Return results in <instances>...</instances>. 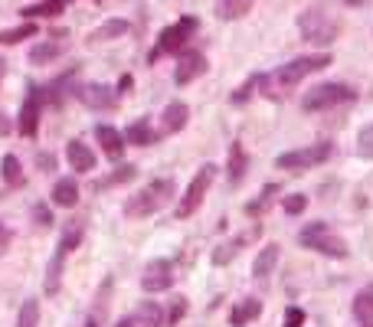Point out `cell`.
Segmentation results:
<instances>
[{"label":"cell","instance_id":"obj_1","mask_svg":"<svg viewBox=\"0 0 373 327\" xmlns=\"http://www.w3.org/2000/svg\"><path fill=\"white\" fill-rule=\"evenodd\" d=\"M330 65V53H318V56H301V59H291V63L278 65L275 72L268 76H259V92L272 102H282L288 98V92L298 86L301 79H308L311 72H321Z\"/></svg>","mask_w":373,"mask_h":327},{"label":"cell","instance_id":"obj_2","mask_svg":"<svg viewBox=\"0 0 373 327\" xmlns=\"http://www.w3.org/2000/svg\"><path fill=\"white\" fill-rule=\"evenodd\" d=\"M177 193V186H174V177H160V180H151L141 193L128 196V203H125V216L128 219H144L151 213H158L164 209L167 203L174 200Z\"/></svg>","mask_w":373,"mask_h":327},{"label":"cell","instance_id":"obj_3","mask_svg":"<svg viewBox=\"0 0 373 327\" xmlns=\"http://www.w3.org/2000/svg\"><path fill=\"white\" fill-rule=\"evenodd\" d=\"M298 242L305 249H314L328 259H347V242L328 226V223H308L298 232Z\"/></svg>","mask_w":373,"mask_h":327},{"label":"cell","instance_id":"obj_4","mask_svg":"<svg viewBox=\"0 0 373 327\" xmlns=\"http://www.w3.org/2000/svg\"><path fill=\"white\" fill-rule=\"evenodd\" d=\"M298 30L301 36L314 46H330L341 33V20L334 13H324V10H305L298 17Z\"/></svg>","mask_w":373,"mask_h":327},{"label":"cell","instance_id":"obj_5","mask_svg":"<svg viewBox=\"0 0 373 327\" xmlns=\"http://www.w3.org/2000/svg\"><path fill=\"white\" fill-rule=\"evenodd\" d=\"M353 98H357V92H353L351 86H344V82H324V86H314L301 95V109L328 111V109H334V105H347Z\"/></svg>","mask_w":373,"mask_h":327},{"label":"cell","instance_id":"obj_6","mask_svg":"<svg viewBox=\"0 0 373 327\" xmlns=\"http://www.w3.org/2000/svg\"><path fill=\"white\" fill-rule=\"evenodd\" d=\"M330 154H334V144L318 141V144H308V147H298V151L278 154L275 167L278 170H311V167H318V164H328Z\"/></svg>","mask_w":373,"mask_h":327},{"label":"cell","instance_id":"obj_7","mask_svg":"<svg viewBox=\"0 0 373 327\" xmlns=\"http://www.w3.org/2000/svg\"><path fill=\"white\" fill-rule=\"evenodd\" d=\"M197 26H200L197 17H181L174 26H167V30L158 36V46H154V53H151V63H158L160 56H167V53H181L183 46H187V40L197 33Z\"/></svg>","mask_w":373,"mask_h":327},{"label":"cell","instance_id":"obj_8","mask_svg":"<svg viewBox=\"0 0 373 327\" xmlns=\"http://www.w3.org/2000/svg\"><path fill=\"white\" fill-rule=\"evenodd\" d=\"M213 180H216V164H203L200 170H197V177L190 180V186H187V193L181 196V203H177V216L181 219L193 216L200 209V203L206 200V190H210Z\"/></svg>","mask_w":373,"mask_h":327},{"label":"cell","instance_id":"obj_9","mask_svg":"<svg viewBox=\"0 0 373 327\" xmlns=\"http://www.w3.org/2000/svg\"><path fill=\"white\" fill-rule=\"evenodd\" d=\"M259 236H262V226H259V223H252V226L243 229V232H236L229 242H223V246H216L213 249V265H229V262H233L245 246H252Z\"/></svg>","mask_w":373,"mask_h":327},{"label":"cell","instance_id":"obj_10","mask_svg":"<svg viewBox=\"0 0 373 327\" xmlns=\"http://www.w3.org/2000/svg\"><path fill=\"white\" fill-rule=\"evenodd\" d=\"M40 109H43V88L30 86L26 98H23L20 121H17V128H20L23 138H36V131H40Z\"/></svg>","mask_w":373,"mask_h":327},{"label":"cell","instance_id":"obj_11","mask_svg":"<svg viewBox=\"0 0 373 327\" xmlns=\"http://www.w3.org/2000/svg\"><path fill=\"white\" fill-rule=\"evenodd\" d=\"M174 285V265L167 259H154L148 262V269H144V275H141V288L151 294L158 292H167Z\"/></svg>","mask_w":373,"mask_h":327},{"label":"cell","instance_id":"obj_12","mask_svg":"<svg viewBox=\"0 0 373 327\" xmlns=\"http://www.w3.org/2000/svg\"><path fill=\"white\" fill-rule=\"evenodd\" d=\"M79 98L86 102L89 109H96V111H108V109H115V105H118V88L102 86V82H92V86L79 88Z\"/></svg>","mask_w":373,"mask_h":327},{"label":"cell","instance_id":"obj_13","mask_svg":"<svg viewBox=\"0 0 373 327\" xmlns=\"http://www.w3.org/2000/svg\"><path fill=\"white\" fill-rule=\"evenodd\" d=\"M206 72V56L203 53H183L177 69H174V82L177 86H190L193 79H200Z\"/></svg>","mask_w":373,"mask_h":327},{"label":"cell","instance_id":"obj_14","mask_svg":"<svg viewBox=\"0 0 373 327\" xmlns=\"http://www.w3.org/2000/svg\"><path fill=\"white\" fill-rule=\"evenodd\" d=\"M66 161H69V167L79 170V174H92V170H96V154H92V147L82 141L66 144Z\"/></svg>","mask_w":373,"mask_h":327},{"label":"cell","instance_id":"obj_15","mask_svg":"<svg viewBox=\"0 0 373 327\" xmlns=\"http://www.w3.org/2000/svg\"><path fill=\"white\" fill-rule=\"evenodd\" d=\"M96 138H98V144H102V151H105L112 161H118V157L125 154V134H118V128H112V125H98Z\"/></svg>","mask_w":373,"mask_h":327},{"label":"cell","instance_id":"obj_16","mask_svg":"<svg viewBox=\"0 0 373 327\" xmlns=\"http://www.w3.org/2000/svg\"><path fill=\"white\" fill-rule=\"evenodd\" d=\"M259 314H262V301H259V298H243V301H236L233 314H229V324L245 327L249 321H256Z\"/></svg>","mask_w":373,"mask_h":327},{"label":"cell","instance_id":"obj_17","mask_svg":"<svg viewBox=\"0 0 373 327\" xmlns=\"http://www.w3.org/2000/svg\"><path fill=\"white\" fill-rule=\"evenodd\" d=\"M278 255H282V252H278V246H275V242H272V246H266V249H262V252H259V255H256V262H252V275H256L259 282H266L268 275L275 272Z\"/></svg>","mask_w":373,"mask_h":327},{"label":"cell","instance_id":"obj_18","mask_svg":"<svg viewBox=\"0 0 373 327\" xmlns=\"http://www.w3.org/2000/svg\"><path fill=\"white\" fill-rule=\"evenodd\" d=\"M63 53H66L63 40H43V43H36L30 49V63L33 65H46V63H53L56 56H63Z\"/></svg>","mask_w":373,"mask_h":327},{"label":"cell","instance_id":"obj_19","mask_svg":"<svg viewBox=\"0 0 373 327\" xmlns=\"http://www.w3.org/2000/svg\"><path fill=\"white\" fill-rule=\"evenodd\" d=\"M245 170H249V157H245L243 144L233 141V144H229V161H226V174H229V180H233V184H239V180L245 177Z\"/></svg>","mask_w":373,"mask_h":327},{"label":"cell","instance_id":"obj_20","mask_svg":"<svg viewBox=\"0 0 373 327\" xmlns=\"http://www.w3.org/2000/svg\"><path fill=\"white\" fill-rule=\"evenodd\" d=\"M187 118H190V109H187L183 102H171V105L164 109V131H167V134H177V131L187 128Z\"/></svg>","mask_w":373,"mask_h":327},{"label":"cell","instance_id":"obj_21","mask_svg":"<svg viewBox=\"0 0 373 327\" xmlns=\"http://www.w3.org/2000/svg\"><path fill=\"white\" fill-rule=\"evenodd\" d=\"M53 203H56V207H63V209H69V207H75V203H79V184H75L73 177L56 180V186H53Z\"/></svg>","mask_w":373,"mask_h":327},{"label":"cell","instance_id":"obj_22","mask_svg":"<svg viewBox=\"0 0 373 327\" xmlns=\"http://www.w3.org/2000/svg\"><path fill=\"white\" fill-rule=\"evenodd\" d=\"M256 7V0H216V17L220 20H239Z\"/></svg>","mask_w":373,"mask_h":327},{"label":"cell","instance_id":"obj_23","mask_svg":"<svg viewBox=\"0 0 373 327\" xmlns=\"http://www.w3.org/2000/svg\"><path fill=\"white\" fill-rule=\"evenodd\" d=\"M82 236H86V223H82V219H69V223H66V229H63V236H59V252H66V255H69L73 249H79Z\"/></svg>","mask_w":373,"mask_h":327},{"label":"cell","instance_id":"obj_24","mask_svg":"<svg viewBox=\"0 0 373 327\" xmlns=\"http://www.w3.org/2000/svg\"><path fill=\"white\" fill-rule=\"evenodd\" d=\"M125 141L138 144V147H151V144L158 141V131L151 128L148 121H135V125H128V131H125Z\"/></svg>","mask_w":373,"mask_h":327},{"label":"cell","instance_id":"obj_25","mask_svg":"<svg viewBox=\"0 0 373 327\" xmlns=\"http://www.w3.org/2000/svg\"><path fill=\"white\" fill-rule=\"evenodd\" d=\"M353 317L360 324L373 321V285H367V288H360V292L353 294Z\"/></svg>","mask_w":373,"mask_h":327},{"label":"cell","instance_id":"obj_26","mask_svg":"<svg viewBox=\"0 0 373 327\" xmlns=\"http://www.w3.org/2000/svg\"><path fill=\"white\" fill-rule=\"evenodd\" d=\"M0 174H3V184L7 186H23L26 184L23 167H20V161H17L13 154H3V161H0Z\"/></svg>","mask_w":373,"mask_h":327},{"label":"cell","instance_id":"obj_27","mask_svg":"<svg viewBox=\"0 0 373 327\" xmlns=\"http://www.w3.org/2000/svg\"><path fill=\"white\" fill-rule=\"evenodd\" d=\"M69 3H73V0H40V3L26 7L23 17H59V13H66Z\"/></svg>","mask_w":373,"mask_h":327},{"label":"cell","instance_id":"obj_28","mask_svg":"<svg viewBox=\"0 0 373 327\" xmlns=\"http://www.w3.org/2000/svg\"><path fill=\"white\" fill-rule=\"evenodd\" d=\"M275 196H278V184H268L262 186V193H259V200H252V203H245V213L249 216H262L272 203H275Z\"/></svg>","mask_w":373,"mask_h":327},{"label":"cell","instance_id":"obj_29","mask_svg":"<svg viewBox=\"0 0 373 327\" xmlns=\"http://www.w3.org/2000/svg\"><path fill=\"white\" fill-rule=\"evenodd\" d=\"M63 262H66V252L56 249V255L50 259V269H46V294L59 292V282H63Z\"/></svg>","mask_w":373,"mask_h":327},{"label":"cell","instance_id":"obj_30","mask_svg":"<svg viewBox=\"0 0 373 327\" xmlns=\"http://www.w3.org/2000/svg\"><path fill=\"white\" fill-rule=\"evenodd\" d=\"M36 23H20V26H13V30H3L0 33V46H13L20 43V40H30V36H36Z\"/></svg>","mask_w":373,"mask_h":327},{"label":"cell","instance_id":"obj_31","mask_svg":"<svg viewBox=\"0 0 373 327\" xmlns=\"http://www.w3.org/2000/svg\"><path fill=\"white\" fill-rule=\"evenodd\" d=\"M128 33V23L125 20H108L105 26H98L89 40H96V43H105V40H115V36H125Z\"/></svg>","mask_w":373,"mask_h":327},{"label":"cell","instance_id":"obj_32","mask_svg":"<svg viewBox=\"0 0 373 327\" xmlns=\"http://www.w3.org/2000/svg\"><path fill=\"white\" fill-rule=\"evenodd\" d=\"M17 327H40V301L36 298L23 301L20 314H17Z\"/></svg>","mask_w":373,"mask_h":327},{"label":"cell","instance_id":"obj_33","mask_svg":"<svg viewBox=\"0 0 373 327\" xmlns=\"http://www.w3.org/2000/svg\"><path fill=\"white\" fill-rule=\"evenodd\" d=\"M138 321L144 327H164V311H160L154 301H144V305L138 308Z\"/></svg>","mask_w":373,"mask_h":327},{"label":"cell","instance_id":"obj_34","mask_svg":"<svg viewBox=\"0 0 373 327\" xmlns=\"http://www.w3.org/2000/svg\"><path fill=\"white\" fill-rule=\"evenodd\" d=\"M183 314H187V298H174V305L164 311V324H167V327H177L183 321Z\"/></svg>","mask_w":373,"mask_h":327},{"label":"cell","instance_id":"obj_35","mask_svg":"<svg viewBox=\"0 0 373 327\" xmlns=\"http://www.w3.org/2000/svg\"><path fill=\"white\" fill-rule=\"evenodd\" d=\"M357 154H360L363 161H373V125H367L357 134Z\"/></svg>","mask_w":373,"mask_h":327},{"label":"cell","instance_id":"obj_36","mask_svg":"<svg viewBox=\"0 0 373 327\" xmlns=\"http://www.w3.org/2000/svg\"><path fill=\"white\" fill-rule=\"evenodd\" d=\"M282 209H285L288 216H298V213H305V209H308V196H305V193L285 196V200H282Z\"/></svg>","mask_w":373,"mask_h":327},{"label":"cell","instance_id":"obj_37","mask_svg":"<svg viewBox=\"0 0 373 327\" xmlns=\"http://www.w3.org/2000/svg\"><path fill=\"white\" fill-rule=\"evenodd\" d=\"M135 170H138L135 164H125V167H118V170L108 177V180H102V184H98V190H105V186H115V184H125V180H131V177H135Z\"/></svg>","mask_w":373,"mask_h":327},{"label":"cell","instance_id":"obj_38","mask_svg":"<svg viewBox=\"0 0 373 327\" xmlns=\"http://www.w3.org/2000/svg\"><path fill=\"white\" fill-rule=\"evenodd\" d=\"M256 88H259V76H249L243 86L233 92V105H243L245 98H252V92H256Z\"/></svg>","mask_w":373,"mask_h":327},{"label":"cell","instance_id":"obj_39","mask_svg":"<svg viewBox=\"0 0 373 327\" xmlns=\"http://www.w3.org/2000/svg\"><path fill=\"white\" fill-rule=\"evenodd\" d=\"M33 223H36V226H53V213H50V207H43V203H36V207H33Z\"/></svg>","mask_w":373,"mask_h":327},{"label":"cell","instance_id":"obj_40","mask_svg":"<svg viewBox=\"0 0 373 327\" xmlns=\"http://www.w3.org/2000/svg\"><path fill=\"white\" fill-rule=\"evenodd\" d=\"M285 327H305V311H301V308H288L285 311Z\"/></svg>","mask_w":373,"mask_h":327},{"label":"cell","instance_id":"obj_41","mask_svg":"<svg viewBox=\"0 0 373 327\" xmlns=\"http://www.w3.org/2000/svg\"><path fill=\"white\" fill-rule=\"evenodd\" d=\"M36 167H43V170H53V167H56V157H53V154H36Z\"/></svg>","mask_w":373,"mask_h":327},{"label":"cell","instance_id":"obj_42","mask_svg":"<svg viewBox=\"0 0 373 327\" xmlns=\"http://www.w3.org/2000/svg\"><path fill=\"white\" fill-rule=\"evenodd\" d=\"M13 131V121L7 118V115H3V111H0V138H7V134H10Z\"/></svg>","mask_w":373,"mask_h":327},{"label":"cell","instance_id":"obj_43","mask_svg":"<svg viewBox=\"0 0 373 327\" xmlns=\"http://www.w3.org/2000/svg\"><path fill=\"white\" fill-rule=\"evenodd\" d=\"M10 239H13V236H10V229H7L3 223H0V252H3L7 246H10Z\"/></svg>","mask_w":373,"mask_h":327},{"label":"cell","instance_id":"obj_44","mask_svg":"<svg viewBox=\"0 0 373 327\" xmlns=\"http://www.w3.org/2000/svg\"><path fill=\"white\" fill-rule=\"evenodd\" d=\"M3 76H7V59H0V82H3Z\"/></svg>","mask_w":373,"mask_h":327},{"label":"cell","instance_id":"obj_45","mask_svg":"<svg viewBox=\"0 0 373 327\" xmlns=\"http://www.w3.org/2000/svg\"><path fill=\"white\" fill-rule=\"evenodd\" d=\"M118 327H135V321H128V317H125V321H118Z\"/></svg>","mask_w":373,"mask_h":327},{"label":"cell","instance_id":"obj_46","mask_svg":"<svg viewBox=\"0 0 373 327\" xmlns=\"http://www.w3.org/2000/svg\"><path fill=\"white\" fill-rule=\"evenodd\" d=\"M82 327H98V321H96V317H89V321H86Z\"/></svg>","mask_w":373,"mask_h":327},{"label":"cell","instance_id":"obj_47","mask_svg":"<svg viewBox=\"0 0 373 327\" xmlns=\"http://www.w3.org/2000/svg\"><path fill=\"white\" fill-rule=\"evenodd\" d=\"M363 327H373V321H367V324H363Z\"/></svg>","mask_w":373,"mask_h":327}]
</instances>
